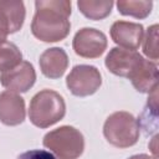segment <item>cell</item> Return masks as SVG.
<instances>
[{"instance_id":"cell-8","label":"cell","mask_w":159,"mask_h":159,"mask_svg":"<svg viewBox=\"0 0 159 159\" xmlns=\"http://www.w3.org/2000/svg\"><path fill=\"white\" fill-rule=\"evenodd\" d=\"M36 81V72L34 66L29 61H22L20 65L2 72L0 76V83L11 92L24 93L27 92Z\"/></svg>"},{"instance_id":"cell-3","label":"cell","mask_w":159,"mask_h":159,"mask_svg":"<svg viewBox=\"0 0 159 159\" xmlns=\"http://www.w3.org/2000/svg\"><path fill=\"white\" fill-rule=\"evenodd\" d=\"M139 122L129 112L112 113L104 122L103 134L107 142L117 148H129L139 139Z\"/></svg>"},{"instance_id":"cell-1","label":"cell","mask_w":159,"mask_h":159,"mask_svg":"<svg viewBox=\"0 0 159 159\" xmlns=\"http://www.w3.org/2000/svg\"><path fill=\"white\" fill-rule=\"evenodd\" d=\"M68 0H37L36 12L31 22L32 35L43 42H57L67 37L71 30Z\"/></svg>"},{"instance_id":"cell-5","label":"cell","mask_w":159,"mask_h":159,"mask_svg":"<svg viewBox=\"0 0 159 159\" xmlns=\"http://www.w3.org/2000/svg\"><path fill=\"white\" fill-rule=\"evenodd\" d=\"M102 84V76L97 67L89 65L75 66L66 77V86L77 97H87L96 93Z\"/></svg>"},{"instance_id":"cell-13","label":"cell","mask_w":159,"mask_h":159,"mask_svg":"<svg viewBox=\"0 0 159 159\" xmlns=\"http://www.w3.org/2000/svg\"><path fill=\"white\" fill-rule=\"evenodd\" d=\"M158 66L155 62L143 58L142 63L129 77L134 88L140 93H150L158 87Z\"/></svg>"},{"instance_id":"cell-9","label":"cell","mask_w":159,"mask_h":159,"mask_svg":"<svg viewBox=\"0 0 159 159\" xmlns=\"http://www.w3.org/2000/svg\"><path fill=\"white\" fill-rule=\"evenodd\" d=\"M111 37L122 48L135 51L143 41L144 27L142 24L118 20L111 26Z\"/></svg>"},{"instance_id":"cell-17","label":"cell","mask_w":159,"mask_h":159,"mask_svg":"<svg viewBox=\"0 0 159 159\" xmlns=\"http://www.w3.org/2000/svg\"><path fill=\"white\" fill-rule=\"evenodd\" d=\"M158 25H152L145 34L143 42V53L153 61L158 60Z\"/></svg>"},{"instance_id":"cell-20","label":"cell","mask_w":159,"mask_h":159,"mask_svg":"<svg viewBox=\"0 0 159 159\" xmlns=\"http://www.w3.org/2000/svg\"><path fill=\"white\" fill-rule=\"evenodd\" d=\"M2 40H6V35L0 31V41H2Z\"/></svg>"},{"instance_id":"cell-16","label":"cell","mask_w":159,"mask_h":159,"mask_svg":"<svg viewBox=\"0 0 159 159\" xmlns=\"http://www.w3.org/2000/svg\"><path fill=\"white\" fill-rule=\"evenodd\" d=\"M118 11L122 15L135 19H145L153 7V1L148 0H119L117 1Z\"/></svg>"},{"instance_id":"cell-19","label":"cell","mask_w":159,"mask_h":159,"mask_svg":"<svg viewBox=\"0 0 159 159\" xmlns=\"http://www.w3.org/2000/svg\"><path fill=\"white\" fill-rule=\"evenodd\" d=\"M128 159H157V157H152L148 154H135V155L129 157Z\"/></svg>"},{"instance_id":"cell-15","label":"cell","mask_w":159,"mask_h":159,"mask_svg":"<svg viewBox=\"0 0 159 159\" xmlns=\"http://www.w3.org/2000/svg\"><path fill=\"white\" fill-rule=\"evenodd\" d=\"M22 62V53L19 47L7 41H0V72H6L12 70Z\"/></svg>"},{"instance_id":"cell-4","label":"cell","mask_w":159,"mask_h":159,"mask_svg":"<svg viewBox=\"0 0 159 159\" xmlns=\"http://www.w3.org/2000/svg\"><path fill=\"white\" fill-rule=\"evenodd\" d=\"M43 147L53 152L58 159H77L84 150V138L75 127L62 125L43 137Z\"/></svg>"},{"instance_id":"cell-6","label":"cell","mask_w":159,"mask_h":159,"mask_svg":"<svg viewBox=\"0 0 159 159\" xmlns=\"http://www.w3.org/2000/svg\"><path fill=\"white\" fill-rule=\"evenodd\" d=\"M72 47L75 52L84 58H97L103 55L107 48L106 35L92 27H83L76 32Z\"/></svg>"},{"instance_id":"cell-11","label":"cell","mask_w":159,"mask_h":159,"mask_svg":"<svg viewBox=\"0 0 159 159\" xmlns=\"http://www.w3.org/2000/svg\"><path fill=\"white\" fill-rule=\"evenodd\" d=\"M25 15L22 1H0V31L6 36L17 32L24 25Z\"/></svg>"},{"instance_id":"cell-18","label":"cell","mask_w":159,"mask_h":159,"mask_svg":"<svg viewBox=\"0 0 159 159\" xmlns=\"http://www.w3.org/2000/svg\"><path fill=\"white\" fill-rule=\"evenodd\" d=\"M17 159H56V157L43 149H32L20 154Z\"/></svg>"},{"instance_id":"cell-10","label":"cell","mask_w":159,"mask_h":159,"mask_svg":"<svg viewBox=\"0 0 159 159\" xmlns=\"http://www.w3.org/2000/svg\"><path fill=\"white\" fill-rule=\"evenodd\" d=\"M25 101L11 91L0 93V122L5 125H19L25 120Z\"/></svg>"},{"instance_id":"cell-14","label":"cell","mask_w":159,"mask_h":159,"mask_svg":"<svg viewBox=\"0 0 159 159\" xmlns=\"http://www.w3.org/2000/svg\"><path fill=\"white\" fill-rule=\"evenodd\" d=\"M78 10L89 20H102L107 17L113 7L111 0H78Z\"/></svg>"},{"instance_id":"cell-2","label":"cell","mask_w":159,"mask_h":159,"mask_svg":"<svg viewBox=\"0 0 159 159\" xmlns=\"http://www.w3.org/2000/svg\"><path fill=\"white\" fill-rule=\"evenodd\" d=\"M66 103L63 97L52 89H42L37 92L29 108V117L34 125L39 128H48L65 117Z\"/></svg>"},{"instance_id":"cell-12","label":"cell","mask_w":159,"mask_h":159,"mask_svg":"<svg viewBox=\"0 0 159 159\" xmlns=\"http://www.w3.org/2000/svg\"><path fill=\"white\" fill-rule=\"evenodd\" d=\"M40 70L47 78H60L67 70L68 56L66 51L61 47H51L45 50L39 60Z\"/></svg>"},{"instance_id":"cell-7","label":"cell","mask_w":159,"mask_h":159,"mask_svg":"<svg viewBox=\"0 0 159 159\" xmlns=\"http://www.w3.org/2000/svg\"><path fill=\"white\" fill-rule=\"evenodd\" d=\"M143 56L137 51L127 50L122 47H113L109 50L104 65L109 72L116 76L129 78L132 73L138 68V66L143 61Z\"/></svg>"}]
</instances>
